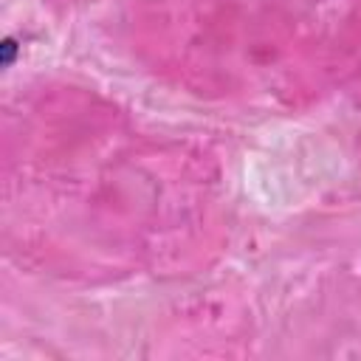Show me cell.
Returning <instances> with one entry per match:
<instances>
[{
	"mask_svg": "<svg viewBox=\"0 0 361 361\" xmlns=\"http://www.w3.org/2000/svg\"><path fill=\"white\" fill-rule=\"evenodd\" d=\"M0 51H3V56H0V62L8 68L11 65V59H14V51H17V45H14V39H3V45H0Z\"/></svg>",
	"mask_w": 361,
	"mask_h": 361,
	"instance_id": "1",
	"label": "cell"
}]
</instances>
